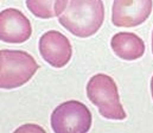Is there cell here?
<instances>
[{"label":"cell","instance_id":"obj_1","mask_svg":"<svg viewBox=\"0 0 153 133\" xmlns=\"http://www.w3.org/2000/svg\"><path fill=\"white\" fill-rule=\"evenodd\" d=\"M59 24L79 38L95 35L105 20L102 0H59L56 6Z\"/></svg>","mask_w":153,"mask_h":133},{"label":"cell","instance_id":"obj_2","mask_svg":"<svg viewBox=\"0 0 153 133\" xmlns=\"http://www.w3.org/2000/svg\"><path fill=\"white\" fill-rule=\"evenodd\" d=\"M38 68L36 59L26 51L0 50V88L22 87L32 79Z\"/></svg>","mask_w":153,"mask_h":133},{"label":"cell","instance_id":"obj_3","mask_svg":"<svg viewBox=\"0 0 153 133\" xmlns=\"http://www.w3.org/2000/svg\"><path fill=\"white\" fill-rule=\"evenodd\" d=\"M88 99L99 108L100 114L109 120H123L127 114L120 102L115 81L106 74L94 75L87 85Z\"/></svg>","mask_w":153,"mask_h":133},{"label":"cell","instance_id":"obj_4","mask_svg":"<svg viewBox=\"0 0 153 133\" xmlns=\"http://www.w3.org/2000/svg\"><path fill=\"white\" fill-rule=\"evenodd\" d=\"M51 127L55 133H85L91 127V113L79 101L63 102L51 114Z\"/></svg>","mask_w":153,"mask_h":133},{"label":"cell","instance_id":"obj_5","mask_svg":"<svg viewBox=\"0 0 153 133\" xmlns=\"http://www.w3.org/2000/svg\"><path fill=\"white\" fill-rule=\"evenodd\" d=\"M152 7V0H114L112 23L117 27L138 26L150 17Z\"/></svg>","mask_w":153,"mask_h":133},{"label":"cell","instance_id":"obj_6","mask_svg":"<svg viewBox=\"0 0 153 133\" xmlns=\"http://www.w3.org/2000/svg\"><path fill=\"white\" fill-rule=\"evenodd\" d=\"M39 52L42 58L53 68L65 67L73 55L70 41L61 32L51 30L39 38Z\"/></svg>","mask_w":153,"mask_h":133},{"label":"cell","instance_id":"obj_7","mask_svg":"<svg viewBox=\"0 0 153 133\" xmlns=\"http://www.w3.org/2000/svg\"><path fill=\"white\" fill-rule=\"evenodd\" d=\"M32 35V26L27 17L17 8L0 12V41L11 44L26 42Z\"/></svg>","mask_w":153,"mask_h":133},{"label":"cell","instance_id":"obj_8","mask_svg":"<svg viewBox=\"0 0 153 133\" xmlns=\"http://www.w3.org/2000/svg\"><path fill=\"white\" fill-rule=\"evenodd\" d=\"M111 46L114 53L125 61H134L144 56L145 43L133 32H119L113 36Z\"/></svg>","mask_w":153,"mask_h":133},{"label":"cell","instance_id":"obj_9","mask_svg":"<svg viewBox=\"0 0 153 133\" xmlns=\"http://www.w3.org/2000/svg\"><path fill=\"white\" fill-rule=\"evenodd\" d=\"M29 11L37 18L50 19L56 17V6L59 0H25Z\"/></svg>","mask_w":153,"mask_h":133},{"label":"cell","instance_id":"obj_10","mask_svg":"<svg viewBox=\"0 0 153 133\" xmlns=\"http://www.w3.org/2000/svg\"><path fill=\"white\" fill-rule=\"evenodd\" d=\"M20 131H23V132H31V131H32V132H45L44 129L39 127L37 125H29V124L16 130V132H20Z\"/></svg>","mask_w":153,"mask_h":133},{"label":"cell","instance_id":"obj_11","mask_svg":"<svg viewBox=\"0 0 153 133\" xmlns=\"http://www.w3.org/2000/svg\"><path fill=\"white\" fill-rule=\"evenodd\" d=\"M151 93H152V97H153V76L151 79Z\"/></svg>","mask_w":153,"mask_h":133},{"label":"cell","instance_id":"obj_12","mask_svg":"<svg viewBox=\"0 0 153 133\" xmlns=\"http://www.w3.org/2000/svg\"><path fill=\"white\" fill-rule=\"evenodd\" d=\"M152 52H153V32H152Z\"/></svg>","mask_w":153,"mask_h":133}]
</instances>
